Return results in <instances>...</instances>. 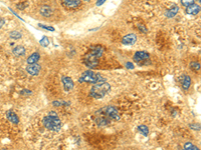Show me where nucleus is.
I'll list each match as a JSON object with an SVG mask.
<instances>
[{
    "label": "nucleus",
    "mask_w": 201,
    "mask_h": 150,
    "mask_svg": "<svg viewBox=\"0 0 201 150\" xmlns=\"http://www.w3.org/2000/svg\"><path fill=\"white\" fill-rule=\"evenodd\" d=\"M104 53V48L100 45L93 46L91 50L89 51L84 57V63L89 68H96L99 65V58Z\"/></svg>",
    "instance_id": "obj_1"
},
{
    "label": "nucleus",
    "mask_w": 201,
    "mask_h": 150,
    "mask_svg": "<svg viewBox=\"0 0 201 150\" xmlns=\"http://www.w3.org/2000/svg\"><path fill=\"white\" fill-rule=\"evenodd\" d=\"M42 123L45 128H47L48 130L55 131V132H59L61 129V121L59 118L57 113L55 111L50 112V114L44 117Z\"/></svg>",
    "instance_id": "obj_2"
},
{
    "label": "nucleus",
    "mask_w": 201,
    "mask_h": 150,
    "mask_svg": "<svg viewBox=\"0 0 201 150\" xmlns=\"http://www.w3.org/2000/svg\"><path fill=\"white\" fill-rule=\"evenodd\" d=\"M79 81L80 83H92V84H98V83H102V82H106V78H104L102 75L95 73L93 71L88 70L84 71V73L80 75Z\"/></svg>",
    "instance_id": "obj_3"
},
{
    "label": "nucleus",
    "mask_w": 201,
    "mask_h": 150,
    "mask_svg": "<svg viewBox=\"0 0 201 150\" xmlns=\"http://www.w3.org/2000/svg\"><path fill=\"white\" fill-rule=\"evenodd\" d=\"M111 85L107 82L98 83L91 89V96L95 99H102L110 92Z\"/></svg>",
    "instance_id": "obj_4"
},
{
    "label": "nucleus",
    "mask_w": 201,
    "mask_h": 150,
    "mask_svg": "<svg viewBox=\"0 0 201 150\" xmlns=\"http://www.w3.org/2000/svg\"><path fill=\"white\" fill-rule=\"evenodd\" d=\"M100 110L104 113V114L109 118V119L112 120H119L120 119V114L119 111L117 110V108L114 106H105L101 108Z\"/></svg>",
    "instance_id": "obj_5"
},
{
    "label": "nucleus",
    "mask_w": 201,
    "mask_h": 150,
    "mask_svg": "<svg viewBox=\"0 0 201 150\" xmlns=\"http://www.w3.org/2000/svg\"><path fill=\"white\" fill-rule=\"evenodd\" d=\"M95 122L99 126H107L111 123V120L101 110H98L95 113Z\"/></svg>",
    "instance_id": "obj_6"
},
{
    "label": "nucleus",
    "mask_w": 201,
    "mask_h": 150,
    "mask_svg": "<svg viewBox=\"0 0 201 150\" xmlns=\"http://www.w3.org/2000/svg\"><path fill=\"white\" fill-rule=\"evenodd\" d=\"M150 58L149 53H147L146 51H137L135 54H134V61L137 62V63H141L142 61H145V60H148Z\"/></svg>",
    "instance_id": "obj_7"
},
{
    "label": "nucleus",
    "mask_w": 201,
    "mask_h": 150,
    "mask_svg": "<svg viewBox=\"0 0 201 150\" xmlns=\"http://www.w3.org/2000/svg\"><path fill=\"white\" fill-rule=\"evenodd\" d=\"M62 5L68 9H77L80 6V0H61Z\"/></svg>",
    "instance_id": "obj_8"
},
{
    "label": "nucleus",
    "mask_w": 201,
    "mask_h": 150,
    "mask_svg": "<svg viewBox=\"0 0 201 150\" xmlns=\"http://www.w3.org/2000/svg\"><path fill=\"white\" fill-rule=\"evenodd\" d=\"M61 81H62V85H64V88L66 92H69L70 91L71 89L74 88V80L70 78V77L69 76H62V78H61Z\"/></svg>",
    "instance_id": "obj_9"
},
{
    "label": "nucleus",
    "mask_w": 201,
    "mask_h": 150,
    "mask_svg": "<svg viewBox=\"0 0 201 150\" xmlns=\"http://www.w3.org/2000/svg\"><path fill=\"white\" fill-rule=\"evenodd\" d=\"M136 41H137V36L134 33L125 35L122 39V43L125 45H133L136 43Z\"/></svg>",
    "instance_id": "obj_10"
},
{
    "label": "nucleus",
    "mask_w": 201,
    "mask_h": 150,
    "mask_svg": "<svg viewBox=\"0 0 201 150\" xmlns=\"http://www.w3.org/2000/svg\"><path fill=\"white\" fill-rule=\"evenodd\" d=\"M40 69H41V67H40V65H38L37 63H35V64H29L26 67V71L28 72V74L32 75V76L38 75L40 72Z\"/></svg>",
    "instance_id": "obj_11"
},
{
    "label": "nucleus",
    "mask_w": 201,
    "mask_h": 150,
    "mask_svg": "<svg viewBox=\"0 0 201 150\" xmlns=\"http://www.w3.org/2000/svg\"><path fill=\"white\" fill-rule=\"evenodd\" d=\"M6 118L11 122V123H13V124H18L19 123L18 116H17L12 110H9V111L6 112Z\"/></svg>",
    "instance_id": "obj_12"
},
{
    "label": "nucleus",
    "mask_w": 201,
    "mask_h": 150,
    "mask_svg": "<svg viewBox=\"0 0 201 150\" xmlns=\"http://www.w3.org/2000/svg\"><path fill=\"white\" fill-rule=\"evenodd\" d=\"M200 12V6L197 4H192V5L186 7V13L191 15H196Z\"/></svg>",
    "instance_id": "obj_13"
},
{
    "label": "nucleus",
    "mask_w": 201,
    "mask_h": 150,
    "mask_svg": "<svg viewBox=\"0 0 201 150\" xmlns=\"http://www.w3.org/2000/svg\"><path fill=\"white\" fill-rule=\"evenodd\" d=\"M178 11H179V7H178L177 5H173L171 8H169L168 10L165 12V16L168 17V18H172L177 14Z\"/></svg>",
    "instance_id": "obj_14"
},
{
    "label": "nucleus",
    "mask_w": 201,
    "mask_h": 150,
    "mask_svg": "<svg viewBox=\"0 0 201 150\" xmlns=\"http://www.w3.org/2000/svg\"><path fill=\"white\" fill-rule=\"evenodd\" d=\"M40 14L43 15L44 17H50L52 15V9L50 6L44 5L40 8Z\"/></svg>",
    "instance_id": "obj_15"
},
{
    "label": "nucleus",
    "mask_w": 201,
    "mask_h": 150,
    "mask_svg": "<svg viewBox=\"0 0 201 150\" xmlns=\"http://www.w3.org/2000/svg\"><path fill=\"white\" fill-rule=\"evenodd\" d=\"M12 53L14 54L15 56H23V55H25L26 50L23 46H16L13 48Z\"/></svg>",
    "instance_id": "obj_16"
},
{
    "label": "nucleus",
    "mask_w": 201,
    "mask_h": 150,
    "mask_svg": "<svg viewBox=\"0 0 201 150\" xmlns=\"http://www.w3.org/2000/svg\"><path fill=\"white\" fill-rule=\"evenodd\" d=\"M39 59H40L39 53H38V52H34V53H32V54H31V55L28 57L27 63H28V64H35V63L38 62Z\"/></svg>",
    "instance_id": "obj_17"
},
{
    "label": "nucleus",
    "mask_w": 201,
    "mask_h": 150,
    "mask_svg": "<svg viewBox=\"0 0 201 150\" xmlns=\"http://www.w3.org/2000/svg\"><path fill=\"white\" fill-rule=\"evenodd\" d=\"M190 85H191V78L188 75H184L182 80V88L184 90H188Z\"/></svg>",
    "instance_id": "obj_18"
},
{
    "label": "nucleus",
    "mask_w": 201,
    "mask_h": 150,
    "mask_svg": "<svg viewBox=\"0 0 201 150\" xmlns=\"http://www.w3.org/2000/svg\"><path fill=\"white\" fill-rule=\"evenodd\" d=\"M138 129H139V131L144 136H148L149 135V128L146 125H140L139 127H138Z\"/></svg>",
    "instance_id": "obj_19"
},
{
    "label": "nucleus",
    "mask_w": 201,
    "mask_h": 150,
    "mask_svg": "<svg viewBox=\"0 0 201 150\" xmlns=\"http://www.w3.org/2000/svg\"><path fill=\"white\" fill-rule=\"evenodd\" d=\"M9 35H10V38H12V39H20L22 37V34L19 31H16V30L11 31Z\"/></svg>",
    "instance_id": "obj_20"
},
{
    "label": "nucleus",
    "mask_w": 201,
    "mask_h": 150,
    "mask_svg": "<svg viewBox=\"0 0 201 150\" xmlns=\"http://www.w3.org/2000/svg\"><path fill=\"white\" fill-rule=\"evenodd\" d=\"M184 150H199V148L191 142H187L184 144Z\"/></svg>",
    "instance_id": "obj_21"
},
{
    "label": "nucleus",
    "mask_w": 201,
    "mask_h": 150,
    "mask_svg": "<svg viewBox=\"0 0 201 150\" xmlns=\"http://www.w3.org/2000/svg\"><path fill=\"white\" fill-rule=\"evenodd\" d=\"M39 43H40V45H41V46L46 47V46H48V44H50V39H48L46 36H43V37L40 39Z\"/></svg>",
    "instance_id": "obj_22"
},
{
    "label": "nucleus",
    "mask_w": 201,
    "mask_h": 150,
    "mask_svg": "<svg viewBox=\"0 0 201 150\" xmlns=\"http://www.w3.org/2000/svg\"><path fill=\"white\" fill-rule=\"evenodd\" d=\"M190 68L194 71H199L200 70V63L199 62H191Z\"/></svg>",
    "instance_id": "obj_23"
},
{
    "label": "nucleus",
    "mask_w": 201,
    "mask_h": 150,
    "mask_svg": "<svg viewBox=\"0 0 201 150\" xmlns=\"http://www.w3.org/2000/svg\"><path fill=\"white\" fill-rule=\"evenodd\" d=\"M194 2H195V0H181V4L185 7L192 5V4H194Z\"/></svg>",
    "instance_id": "obj_24"
},
{
    "label": "nucleus",
    "mask_w": 201,
    "mask_h": 150,
    "mask_svg": "<svg viewBox=\"0 0 201 150\" xmlns=\"http://www.w3.org/2000/svg\"><path fill=\"white\" fill-rule=\"evenodd\" d=\"M38 26L41 27V28H43V29H46L48 31H55V28L51 26H47V25H44V24H38Z\"/></svg>",
    "instance_id": "obj_25"
},
{
    "label": "nucleus",
    "mask_w": 201,
    "mask_h": 150,
    "mask_svg": "<svg viewBox=\"0 0 201 150\" xmlns=\"http://www.w3.org/2000/svg\"><path fill=\"white\" fill-rule=\"evenodd\" d=\"M189 127L193 130H199L200 129V125L198 123H194V124H190Z\"/></svg>",
    "instance_id": "obj_26"
},
{
    "label": "nucleus",
    "mask_w": 201,
    "mask_h": 150,
    "mask_svg": "<svg viewBox=\"0 0 201 150\" xmlns=\"http://www.w3.org/2000/svg\"><path fill=\"white\" fill-rule=\"evenodd\" d=\"M20 94H21V95L31 94V91H30V90H27V89H24V90H21V91H20Z\"/></svg>",
    "instance_id": "obj_27"
},
{
    "label": "nucleus",
    "mask_w": 201,
    "mask_h": 150,
    "mask_svg": "<svg viewBox=\"0 0 201 150\" xmlns=\"http://www.w3.org/2000/svg\"><path fill=\"white\" fill-rule=\"evenodd\" d=\"M139 29H140V31H142V32H144V33L147 32V28L144 25H139Z\"/></svg>",
    "instance_id": "obj_28"
},
{
    "label": "nucleus",
    "mask_w": 201,
    "mask_h": 150,
    "mask_svg": "<svg viewBox=\"0 0 201 150\" xmlns=\"http://www.w3.org/2000/svg\"><path fill=\"white\" fill-rule=\"evenodd\" d=\"M126 66H127V68H129V69H132V68H134V64H133V63H131V62H127Z\"/></svg>",
    "instance_id": "obj_29"
},
{
    "label": "nucleus",
    "mask_w": 201,
    "mask_h": 150,
    "mask_svg": "<svg viewBox=\"0 0 201 150\" xmlns=\"http://www.w3.org/2000/svg\"><path fill=\"white\" fill-rule=\"evenodd\" d=\"M4 24H5V20H4L2 17H0V28H2Z\"/></svg>",
    "instance_id": "obj_30"
},
{
    "label": "nucleus",
    "mask_w": 201,
    "mask_h": 150,
    "mask_svg": "<svg viewBox=\"0 0 201 150\" xmlns=\"http://www.w3.org/2000/svg\"><path fill=\"white\" fill-rule=\"evenodd\" d=\"M105 1H107V0H98V1H97V6H101L102 4H104Z\"/></svg>",
    "instance_id": "obj_31"
},
{
    "label": "nucleus",
    "mask_w": 201,
    "mask_h": 150,
    "mask_svg": "<svg viewBox=\"0 0 201 150\" xmlns=\"http://www.w3.org/2000/svg\"><path fill=\"white\" fill-rule=\"evenodd\" d=\"M0 150H7V149H0Z\"/></svg>",
    "instance_id": "obj_32"
},
{
    "label": "nucleus",
    "mask_w": 201,
    "mask_h": 150,
    "mask_svg": "<svg viewBox=\"0 0 201 150\" xmlns=\"http://www.w3.org/2000/svg\"><path fill=\"white\" fill-rule=\"evenodd\" d=\"M84 1H90V0H84Z\"/></svg>",
    "instance_id": "obj_33"
},
{
    "label": "nucleus",
    "mask_w": 201,
    "mask_h": 150,
    "mask_svg": "<svg viewBox=\"0 0 201 150\" xmlns=\"http://www.w3.org/2000/svg\"><path fill=\"white\" fill-rule=\"evenodd\" d=\"M198 1H199V2H200V0H198Z\"/></svg>",
    "instance_id": "obj_34"
}]
</instances>
